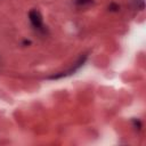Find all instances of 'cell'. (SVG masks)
<instances>
[{"instance_id": "1", "label": "cell", "mask_w": 146, "mask_h": 146, "mask_svg": "<svg viewBox=\"0 0 146 146\" xmlns=\"http://www.w3.org/2000/svg\"><path fill=\"white\" fill-rule=\"evenodd\" d=\"M87 58H88V55H87V54H82V55H80V56H79V58L76 59V62H75V63H74V64H73L68 70L63 71V72H59V73L54 74V75H50V76H48V79H49V80H58V79L66 78V76H70V75L74 74V73H75L80 67H82V66H83V64L86 63Z\"/></svg>"}, {"instance_id": "2", "label": "cell", "mask_w": 146, "mask_h": 146, "mask_svg": "<svg viewBox=\"0 0 146 146\" xmlns=\"http://www.w3.org/2000/svg\"><path fill=\"white\" fill-rule=\"evenodd\" d=\"M29 19L31 22V25L33 26V29L41 33V34H46L47 33V29L44 27V24H43V21H42V16L40 14L39 10L36 9H32L29 11Z\"/></svg>"}, {"instance_id": "3", "label": "cell", "mask_w": 146, "mask_h": 146, "mask_svg": "<svg viewBox=\"0 0 146 146\" xmlns=\"http://www.w3.org/2000/svg\"><path fill=\"white\" fill-rule=\"evenodd\" d=\"M94 3V0H75V5L78 7H88Z\"/></svg>"}, {"instance_id": "4", "label": "cell", "mask_w": 146, "mask_h": 146, "mask_svg": "<svg viewBox=\"0 0 146 146\" xmlns=\"http://www.w3.org/2000/svg\"><path fill=\"white\" fill-rule=\"evenodd\" d=\"M108 10L110 11H119L120 10V6L115 2H111L110 6H108Z\"/></svg>"}, {"instance_id": "5", "label": "cell", "mask_w": 146, "mask_h": 146, "mask_svg": "<svg viewBox=\"0 0 146 146\" xmlns=\"http://www.w3.org/2000/svg\"><path fill=\"white\" fill-rule=\"evenodd\" d=\"M132 124H133V127H135L136 129H138V130L141 128V122H140L139 119H132Z\"/></svg>"}]
</instances>
